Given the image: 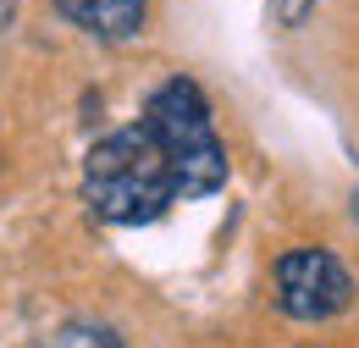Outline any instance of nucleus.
<instances>
[{"label":"nucleus","instance_id":"f257e3e1","mask_svg":"<svg viewBox=\"0 0 359 348\" xmlns=\"http://www.w3.org/2000/svg\"><path fill=\"white\" fill-rule=\"evenodd\" d=\"M226 182V144L216 138L199 83L166 78L133 128L105 133L83 155V199L100 221L144 227L177 199H205Z\"/></svg>","mask_w":359,"mask_h":348},{"label":"nucleus","instance_id":"f03ea898","mask_svg":"<svg viewBox=\"0 0 359 348\" xmlns=\"http://www.w3.org/2000/svg\"><path fill=\"white\" fill-rule=\"evenodd\" d=\"M271 299L282 315H293V321H332V315H343V309L354 304V276H348V265L337 260L332 249H287L276 271H271Z\"/></svg>","mask_w":359,"mask_h":348},{"label":"nucleus","instance_id":"7ed1b4c3","mask_svg":"<svg viewBox=\"0 0 359 348\" xmlns=\"http://www.w3.org/2000/svg\"><path fill=\"white\" fill-rule=\"evenodd\" d=\"M55 11L94 39H133L149 17V0H55Z\"/></svg>","mask_w":359,"mask_h":348},{"label":"nucleus","instance_id":"20e7f679","mask_svg":"<svg viewBox=\"0 0 359 348\" xmlns=\"http://www.w3.org/2000/svg\"><path fill=\"white\" fill-rule=\"evenodd\" d=\"M39 348H128V343H122L116 326H105V321H67V326L45 332Z\"/></svg>","mask_w":359,"mask_h":348},{"label":"nucleus","instance_id":"39448f33","mask_svg":"<svg viewBox=\"0 0 359 348\" xmlns=\"http://www.w3.org/2000/svg\"><path fill=\"white\" fill-rule=\"evenodd\" d=\"M282 17H287V22H299V17H304V0H287V6H282Z\"/></svg>","mask_w":359,"mask_h":348},{"label":"nucleus","instance_id":"423d86ee","mask_svg":"<svg viewBox=\"0 0 359 348\" xmlns=\"http://www.w3.org/2000/svg\"><path fill=\"white\" fill-rule=\"evenodd\" d=\"M11 17H17V0H0V28H11Z\"/></svg>","mask_w":359,"mask_h":348}]
</instances>
